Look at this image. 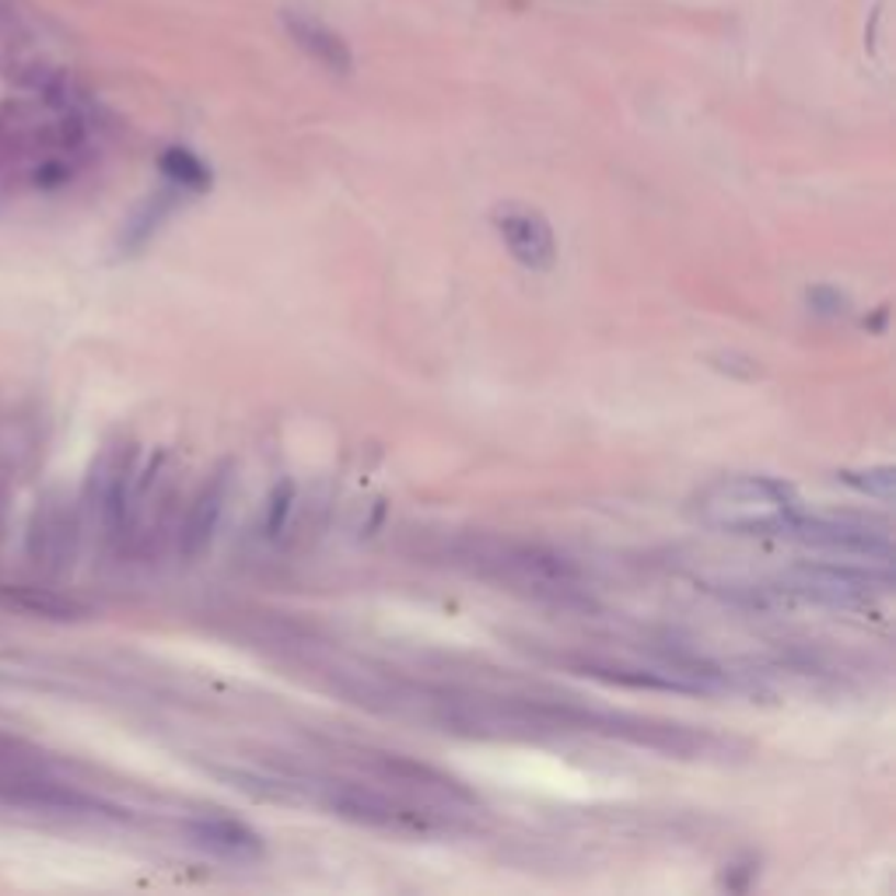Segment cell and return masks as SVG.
Returning a JSON list of instances; mask_svg holds the SVG:
<instances>
[{
  "label": "cell",
  "instance_id": "1",
  "mask_svg": "<svg viewBox=\"0 0 896 896\" xmlns=\"http://www.w3.org/2000/svg\"><path fill=\"white\" fill-rule=\"evenodd\" d=\"M455 564H463L484 581L501 585L508 592H522L533 599L575 606L585 602V575L581 568L557 551L529 540H501V536H463L452 546Z\"/></svg>",
  "mask_w": 896,
  "mask_h": 896
},
{
  "label": "cell",
  "instance_id": "2",
  "mask_svg": "<svg viewBox=\"0 0 896 896\" xmlns=\"http://www.w3.org/2000/svg\"><path fill=\"white\" fill-rule=\"evenodd\" d=\"M693 515L701 525L728 536H789L802 515L798 494L774 477L736 473L707 484L693 498Z\"/></svg>",
  "mask_w": 896,
  "mask_h": 896
},
{
  "label": "cell",
  "instance_id": "3",
  "mask_svg": "<svg viewBox=\"0 0 896 896\" xmlns=\"http://www.w3.org/2000/svg\"><path fill=\"white\" fill-rule=\"evenodd\" d=\"M305 802H316L326 813L361 823V827H372V830L413 833V837H438L452 830V819H445L434 802L413 798L404 792H386V789H375V784L305 778Z\"/></svg>",
  "mask_w": 896,
  "mask_h": 896
},
{
  "label": "cell",
  "instance_id": "4",
  "mask_svg": "<svg viewBox=\"0 0 896 896\" xmlns=\"http://www.w3.org/2000/svg\"><path fill=\"white\" fill-rule=\"evenodd\" d=\"M893 578L883 568H851V564H798L778 578L781 596H795L802 602L830 610H872L886 599Z\"/></svg>",
  "mask_w": 896,
  "mask_h": 896
},
{
  "label": "cell",
  "instance_id": "5",
  "mask_svg": "<svg viewBox=\"0 0 896 896\" xmlns=\"http://www.w3.org/2000/svg\"><path fill=\"white\" fill-rule=\"evenodd\" d=\"M789 540H798L802 546H809V551L830 554V557L869 560L872 568H883V571H889V560H893L889 529L858 515H806V511H802Z\"/></svg>",
  "mask_w": 896,
  "mask_h": 896
},
{
  "label": "cell",
  "instance_id": "6",
  "mask_svg": "<svg viewBox=\"0 0 896 896\" xmlns=\"http://www.w3.org/2000/svg\"><path fill=\"white\" fill-rule=\"evenodd\" d=\"M0 798L18 802V806H39V809H95V802L70 792L67 784L49 778L35 760L22 757L11 742L0 739Z\"/></svg>",
  "mask_w": 896,
  "mask_h": 896
},
{
  "label": "cell",
  "instance_id": "7",
  "mask_svg": "<svg viewBox=\"0 0 896 896\" xmlns=\"http://www.w3.org/2000/svg\"><path fill=\"white\" fill-rule=\"evenodd\" d=\"M494 231L501 235L504 249L511 252V260L522 263L533 273H546L557 263V239L551 222L525 204H501L494 207Z\"/></svg>",
  "mask_w": 896,
  "mask_h": 896
},
{
  "label": "cell",
  "instance_id": "8",
  "mask_svg": "<svg viewBox=\"0 0 896 896\" xmlns=\"http://www.w3.org/2000/svg\"><path fill=\"white\" fill-rule=\"evenodd\" d=\"M228 487H231V469L222 466L204 484V490L193 498L186 519H182V529H179V551L186 560L204 557L207 546L214 543V533H217V525H222V515H225Z\"/></svg>",
  "mask_w": 896,
  "mask_h": 896
},
{
  "label": "cell",
  "instance_id": "9",
  "mask_svg": "<svg viewBox=\"0 0 896 896\" xmlns=\"http://www.w3.org/2000/svg\"><path fill=\"white\" fill-rule=\"evenodd\" d=\"M186 837L196 848L225 858V862H256V858H263V837L239 819H225V816L193 819L186 823Z\"/></svg>",
  "mask_w": 896,
  "mask_h": 896
},
{
  "label": "cell",
  "instance_id": "10",
  "mask_svg": "<svg viewBox=\"0 0 896 896\" xmlns=\"http://www.w3.org/2000/svg\"><path fill=\"white\" fill-rule=\"evenodd\" d=\"M284 29L291 39L298 43L302 53H308L316 64H322L333 75H351L354 70V53L347 46L343 35H337L329 25H322L319 18L302 14V11H284Z\"/></svg>",
  "mask_w": 896,
  "mask_h": 896
},
{
  "label": "cell",
  "instance_id": "11",
  "mask_svg": "<svg viewBox=\"0 0 896 896\" xmlns=\"http://www.w3.org/2000/svg\"><path fill=\"white\" fill-rule=\"evenodd\" d=\"M158 169L182 193H204V190H211V182H214L207 161L200 155H193L190 148H165L161 158H158Z\"/></svg>",
  "mask_w": 896,
  "mask_h": 896
},
{
  "label": "cell",
  "instance_id": "12",
  "mask_svg": "<svg viewBox=\"0 0 896 896\" xmlns=\"http://www.w3.org/2000/svg\"><path fill=\"white\" fill-rule=\"evenodd\" d=\"M8 602L18 610L32 613V616H53V620H75V616L84 613L81 602L57 596V592H43V589H14L8 596Z\"/></svg>",
  "mask_w": 896,
  "mask_h": 896
},
{
  "label": "cell",
  "instance_id": "13",
  "mask_svg": "<svg viewBox=\"0 0 896 896\" xmlns=\"http://www.w3.org/2000/svg\"><path fill=\"white\" fill-rule=\"evenodd\" d=\"M840 480H844L848 487L854 490H862L869 494V498H880V501H893V469L889 466H880V469H862V473H840Z\"/></svg>",
  "mask_w": 896,
  "mask_h": 896
},
{
  "label": "cell",
  "instance_id": "14",
  "mask_svg": "<svg viewBox=\"0 0 896 896\" xmlns=\"http://www.w3.org/2000/svg\"><path fill=\"white\" fill-rule=\"evenodd\" d=\"M291 498H295V487L284 484L273 490V501H270V519H266V536H277L281 533V525H284V515H287V508H291Z\"/></svg>",
  "mask_w": 896,
  "mask_h": 896
},
{
  "label": "cell",
  "instance_id": "15",
  "mask_svg": "<svg viewBox=\"0 0 896 896\" xmlns=\"http://www.w3.org/2000/svg\"><path fill=\"white\" fill-rule=\"evenodd\" d=\"M809 305L816 308L819 316H844V308H848L844 295H840V291H833V287L809 291Z\"/></svg>",
  "mask_w": 896,
  "mask_h": 896
}]
</instances>
